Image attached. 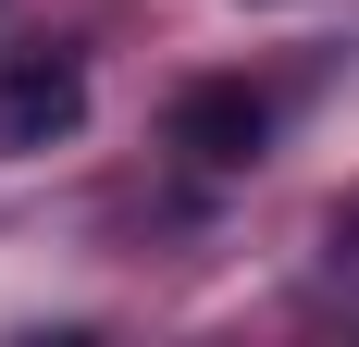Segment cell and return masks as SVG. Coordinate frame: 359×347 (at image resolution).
Wrapping results in <instances>:
<instances>
[{
  "label": "cell",
  "instance_id": "1",
  "mask_svg": "<svg viewBox=\"0 0 359 347\" xmlns=\"http://www.w3.org/2000/svg\"><path fill=\"white\" fill-rule=\"evenodd\" d=\"M87 124V63L74 50H13L0 63V149H62Z\"/></svg>",
  "mask_w": 359,
  "mask_h": 347
},
{
  "label": "cell",
  "instance_id": "2",
  "mask_svg": "<svg viewBox=\"0 0 359 347\" xmlns=\"http://www.w3.org/2000/svg\"><path fill=\"white\" fill-rule=\"evenodd\" d=\"M260 137H273V100H260L248 74H211V87H186V100H174V149H186V162H211V174L260 162Z\"/></svg>",
  "mask_w": 359,
  "mask_h": 347
},
{
  "label": "cell",
  "instance_id": "3",
  "mask_svg": "<svg viewBox=\"0 0 359 347\" xmlns=\"http://www.w3.org/2000/svg\"><path fill=\"white\" fill-rule=\"evenodd\" d=\"M334 261H347V273H359V211H334Z\"/></svg>",
  "mask_w": 359,
  "mask_h": 347
}]
</instances>
